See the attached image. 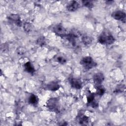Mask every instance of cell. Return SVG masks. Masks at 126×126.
<instances>
[{
	"instance_id": "obj_1",
	"label": "cell",
	"mask_w": 126,
	"mask_h": 126,
	"mask_svg": "<svg viewBox=\"0 0 126 126\" xmlns=\"http://www.w3.org/2000/svg\"><path fill=\"white\" fill-rule=\"evenodd\" d=\"M115 41V38L109 32H103L98 37V42L103 45H111Z\"/></svg>"
},
{
	"instance_id": "obj_2",
	"label": "cell",
	"mask_w": 126,
	"mask_h": 126,
	"mask_svg": "<svg viewBox=\"0 0 126 126\" xmlns=\"http://www.w3.org/2000/svg\"><path fill=\"white\" fill-rule=\"evenodd\" d=\"M80 64L86 70H90L93 67H95L97 64L90 56H86L82 59L80 61Z\"/></svg>"
},
{
	"instance_id": "obj_3",
	"label": "cell",
	"mask_w": 126,
	"mask_h": 126,
	"mask_svg": "<svg viewBox=\"0 0 126 126\" xmlns=\"http://www.w3.org/2000/svg\"><path fill=\"white\" fill-rule=\"evenodd\" d=\"M47 107L51 111L58 112L60 110V103L58 98L53 97L50 98L46 102Z\"/></svg>"
},
{
	"instance_id": "obj_4",
	"label": "cell",
	"mask_w": 126,
	"mask_h": 126,
	"mask_svg": "<svg viewBox=\"0 0 126 126\" xmlns=\"http://www.w3.org/2000/svg\"><path fill=\"white\" fill-rule=\"evenodd\" d=\"M53 30L55 34L61 37L66 36L67 34L66 29L62 24L56 25L53 27Z\"/></svg>"
},
{
	"instance_id": "obj_5",
	"label": "cell",
	"mask_w": 126,
	"mask_h": 126,
	"mask_svg": "<svg viewBox=\"0 0 126 126\" xmlns=\"http://www.w3.org/2000/svg\"><path fill=\"white\" fill-rule=\"evenodd\" d=\"M111 16L116 20L122 21L124 23L126 22V14L125 12L122 10H117L114 11L111 14Z\"/></svg>"
},
{
	"instance_id": "obj_6",
	"label": "cell",
	"mask_w": 126,
	"mask_h": 126,
	"mask_svg": "<svg viewBox=\"0 0 126 126\" xmlns=\"http://www.w3.org/2000/svg\"><path fill=\"white\" fill-rule=\"evenodd\" d=\"M68 81L71 87L74 89L79 90L82 87V82L78 79L70 77L68 78Z\"/></svg>"
},
{
	"instance_id": "obj_7",
	"label": "cell",
	"mask_w": 126,
	"mask_h": 126,
	"mask_svg": "<svg viewBox=\"0 0 126 126\" xmlns=\"http://www.w3.org/2000/svg\"><path fill=\"white\" fill-rule=\"evenodd\" d=\"M104 80V76L103 74L101 72H97L93 76V80L96 85H101Z\"/></svg>"
},
{
	"instance_id": "obj_8",
	"label": "cell",
	"mask_w": 126,
	"mask_h": 126,
	"mask_svg": "<svg viewBox=\"0 0 126 126\" xmlns=\"http://www.w3.org/2000/svg\"><path fill=\"white\" fill-rule=\"evenodd\" d=\"M77 120L78 122L82 125H86L89 123V118L88 116L83 113L78 114Z\"/></svg>"
},
{
	"instance_id": "obj_9",
	"label": "cell",
	"mask_w": 126,
	"mask_h": 126,
	"mask_svg": "<svg viewBox=\"0 0 126 126\" xmlns=\"http://www.w3.org/2000/svg\"><path fill=\"white\" fill-rule=\"evenodd\" d=\"M80 6L79 3L75 0L71 1L66 6V9L68 11L73 12L77 10Z\"/></svg>"
},
{
	"instance_id": "obj_10",
	"label": "cell",
	"mask_w": 126,
	"mask_h": 126,
	"mask_svg": "<svg viewBox=\"0 0 126 126\" xmlns=\"http://www.w3.org/2000/svg\"><path fill=\"white\" fill-rule=\"evenodd\" d=\"M8 19L14 22L15 24L18 27H21L22 26V21L20 19V17L18 14H12L9 16Z\"/></svg>"
},
{
	"instance_id": "obj_11",
	"label": "cell",
	"mask_w": 126,
	"mask_h": 126,
	"mask_svg": "<svg viewBox=\"0 0 126 126\" xmlns=\"http://www.w3.org/2000/svg\"><path fill=\"white\" fill-rule=\"evenodd\" d=\"M46 89L49 91H56L60 89V86L57 82L54 81L46 85Z\"/></svg>"
},
{
	"instance_id": "obj_12",
	"label": "cell",
	"mask_w": 126,
	"mask_h": 126,
	"mask_svg": "<svg viewBox=\"0 0 126 126\" xmlns=\"http://www.w3.org/2000/svg\"><path fill=\"white\" fill-rule=\"evenodd\" d=\"M24 66L25 70L29 73L32 74L35 71V70L34 69V67L33 65H32V64L30 62H26L24 64Z\"/></svg>"
},
{
	"instance_id": "obj_13",
	"label": "cell",
	"mask_w": 126,
	"mask_h": 126,
	"mask_svg": "<svg viewBox=\"0 0 126 126\" xmlns=\"http://www.w3.org/2000/svg\"><path fill=\"white\" fill-rule=\"evenodd\" d=\"M29 103L33 105H36L38 102V97L34 94H31L28 100Z\"/></svg>"
},
{
	"instance_id": "obj_14",
	"label": "cell",
	"mask_w": 126,
	"mask_h": 126,
	"mask_svg": "<svg viewBox=\"0 0 126 126\" xmlns=\"http://www.w3.org/2000/svg\"><path fill=\"white\" fill-rule=\"evenodd\" d=\"M93 40V38L88 35H84L82 37V42L84 45L86 46L90 45L92 43Z\"/></svg>"
},
{
	"instance_id": "obj_15",
	"label": "cell",
	"mask_w": 126,
	"mask_h": 126,
	"mask_svg": "<svg viewBox=\"0 0 126 126\" xmlns=\"http://www.w3.org/2000/svg\"><path fill=\"white\" fill-rule=\"evenodd\" d=\"M23 29L26 32L29 33L32 31L33 29V26L31 23L26 22L23 24Z\"/></svg>"
},
{
	"instance_id": "obj_16",
	"label": "cell",
	"mask_w": 126,
	"mask_h": 126,
	"mask_svg": "<svg viewBox=\"0 0 126 126\" xmlns=\"http://www.w3.org/2000/svg\"><path fill=\"white\" fill-rule=\"evenodd\" d=\"M96 94L99 96L103 95L105 92V88L103 86H101V85H96Z\"/></svg>"
},
{
	"instance_id": "obj_17",
	"label": "cell",
	"mask_w": 126,
	"mask_h": 126,
	"mask_svg": "<svg viewBox=\"0 0 126 126\" xmlns=\"http://www.w3.org/2000/svg\"><path fill=\"white\" fill-rule=\"evenodd\" d=\"M36 44L40 46H44L46 43V40L44 36H40L36 40Z\"/></svg>"
},
{
	"instance_id": "obj_18",
	"label": "cell",
	"mask_w": 126,
	"mask_h": 126,
	"mask_svg": "<svg viewBox=\"0 0 126 126\" xmlns=\"http://www.w3.org/2000/svg\"><path fill=\"white\" fill-rule=\"evenodd\" d=\"M125 85L120 84V85H118V86L116 87V89H115L114 92L117 93H122V92H123L124 91H125Z\"/></svg>"
},
{
	"instance_id": "obj_19",
	"label": "cell",
	"mask_w": 126,
	"mask_h": 126,
	"mask_svg": "<svg viewBox=\"0 0 126 126\" xmlns=\"http://www.w3.org/2000/svg\"><path fill=\"white\" fill-rule=\"evenodd\" d=\"M82 3L85 7L90 9L92 8L93 6V2L90 0H83Z\"/></svg>"
},
{
	"instance_id": "obj_20",
	"label": "cell",
	"mask_w": 126,
	"mask_h": 126,
	"mask_svg": "<svg viewBox=\"0 0 126 126\" xmlns=\"http://www.w3.org/2000/svg\"><path fill=\"white\" fill-rule=\"evenodd\" d=\"M87 102L88 104L91 103L94 101V94H90L87 97Z\"/></svg>"
},
{
	"instance_id": "obj_21",
	"label": "cell",
	"mask_w": 126,
	"mask_h": 126,
	"mask_svg": "<svg viewBox=\"0 0 126 126\" xmlns=\"http://www.w3.org/2000/svg\"><path fill=\"white\" fill-rule=\"evenodd\" d=\"M57 61H58V63H61V64H62L65 63L66 62V59H65L64 57H62V56H59V57H58L57 58Z\"/></svg>"
},
{
	"instance_id": "obj_22",
	"label": "cell",
	"mask_w": 126,
	"mask_h": 126,
	"mask_svg": "<svg viewBox=\"0 0 126 126\" xmlns=\"http://www.w3.org/2000/svg\"><path fill=\"white\" fill-rule=\"evenodd\" d=\"M8 50V45L6 43H4L1 46V51L2 52H5Z\"/></svg>"
},
{
	"instance_id": "obj_23",
	"label": "cell",
	"mask_w": 126,
	"mask_h": 126,
	"mask_svg": "<svg viewBox=\"0 0 126 126\" xmlns=\"http://www.w3.org/2000/svg\"><path fill=\"white\" fill-rule=\"evenodd\" d=\"M88 105H89V106H91L92 107L96 108V107H98V103L97 102H96V101H93L92 102H91V103L89 104Z\"/></svg>"
},
{
	"instance_id": "obj_24",
	"label": "cell",
	"mask_w": 126,
	"mask_h": 126,
	"mask_svg": "<svg viewBox=\"0 0 126 126\" xmlns=\"http://www.w3.org/2000/svg\"><path fill=\"white\" fill-rule=\"evenodd\" d=\"M25 49L23 48L22 47H19L18 49H17V53L20 54V55H22L25 53Z\"/></svg>"
}]
</instances>
